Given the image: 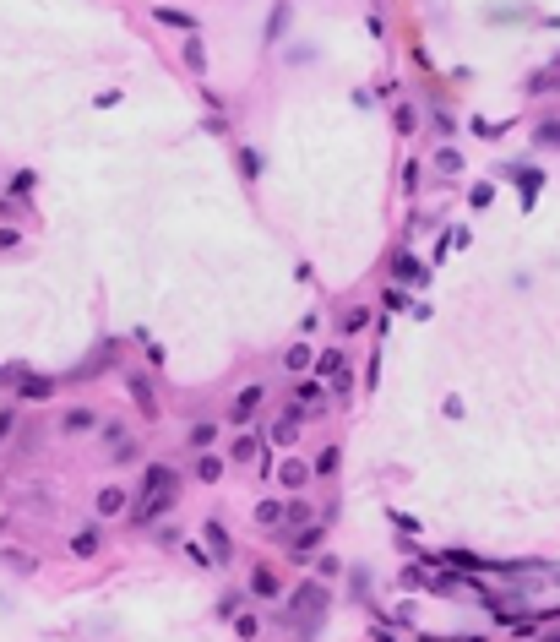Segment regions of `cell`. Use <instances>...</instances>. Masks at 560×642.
Masks as SVG:
<instances>
[{
    "label": "cell",
    "mask_w": 560,
    "mask_h": 642,
    "mask_svg": "<svg viewBox=\"0 0 560 642\" xmlns=\"http://www.w3.org/2000/svg\"><path fill=\"white\" fill-rule=\"evenodd\" d=\"M311 463H283V468H278V484H283V490H305V484H311Z\"/></svg>",
    "instance_id": "ba28073f"
},
{
    "label": "cell",
    "mask_w": 560,
    "mask_h": 642,
    "mask_svg": "<svg viewBox=\"0 0 560 642\" xmlns=\"http://www.w3.org/2000/svg\"><path fill=\"white\" fill-rule=\"evenodd\" d=\"M125 387H131V397H136V409H142V414H152V409H158V397H152V375L131 371V375H125Z\"/></svg>",
    "instance_id": "277c9868"
},
{
    "label": "cell",
    "mask_w": 560,
    "mask_h": 642,
    "mask_svg": "<svg viewBox=\"0 0 560 642\" xmlns=\"http://www.w3.org/2000/svg\"><path fill=\"white\" fill-rule=\"evenodd\" d=\"M512 180H522V191H528V202H533V191H539V169H506Z\"/></svg>",
    "instance_id": "603a6c76"
},
{
    "label": "cell",
    "mask_w": 560,
    "mask_h": 642,
    "mask_svg": "<svg viewBox=\"0 0 560 642\" xmlns=\"http://www.w3.org/2000/svg\"><path fill=\"white\" fill-rule=\"evenodd\" d=\"M283 365H289V371H305V365H311V349H305V343L289 349V354H283Z\"/></svg>",
    "instance_id": "484cf974"
},
{
    "label": "cell",
    "mask_w": 560,
    "mask_h": 642,
    "mask_svg": "<svg viewBox=\"0 0 560 642\" xmlns=\"http://www.w3.org/2000/svg\"><path fill=\"white\" fill-rule=\"evenodd\" d=\"M261 397H267V387H240V397H234V409H228V414H234L240 425H245V419L256 414V409H261Z\"/></svg>",
    "instance_id": "8992f818"
},
{
    "label": "cell",
    "mask_w": 560,
    "mask_h": 642,
    "mask_svg": "<svg viewBox=\"0 0 560 642\" xmlns=\"http://www.w3.org/2000/svg\"><path fill=\"white\" fill-rule=\"evenodd\" d=\"M365 321H370V311H365V305H359V311H349V316H343V332H359V327H365Z\"/></svg>",
    "instance_id": "1f68e13d"
},
{
    "label": "cell",
    "mask_w": 560,
    "mask_h": 642,
    "mask_svg": "<svg viewBox=\"0 0 560 642\" xmlns=\"http://www.w3.org/2000/svg\"><path fill=\"white\" fill-rule=\"evenodd\" d=\"M539 142H544V147H560V120H544V125H539Z\"/></svg>",
    "instance_id": "f1b7e54d"
},
{
    "label": "cell",
    "mask_w": 560,
    "mask_h": 642,
    "mask_svg": "<svg viewBox=\"0 0 560 642\" xmlns=\"http://www.w3.org/2000/svg\"><path fill=\"white\" fill-rule=\"evenodd\" d=\"M337 463H343V452H337V447H327V452L315 457V474L327 479V474H337Z\"/></svg>",
    "instance_id": "ffe728a7"
},
{
    "label": "cell",
    "mask_w": 560,
    "mask_h": 642,
    "mask_svg": "<svg viewBox=\"0 0 560 642\" xmlns=\"http://www.w3.org/2000/svg\"><path fill=\"white\" fill-rule=\"evenodd\" d=\"M283 27H289V0H283V6H278V11H272V27H267V39H278V33H283Z\"/></svg>",
    "instance_id": "83f0119b"
},
{
    "label": "cell",
    "mask_w": 560,
    "mask_h": 642,
    "mask_svg": "<svg viewBox=\"0 0 560 642\" xmlns=\"http://www.w3.org/2000/svg\"><path fill=\"white\" fill-rule=\"evenodd\" d=\"M196 479H202V484H218V479H223V457L202 452V457H196Z\"/></svg>",
    "instance_id": "8fae6325"
},
{
    "label": "cell",
    "mask_w": 560,
    "mask_h": 642,
    "mask_svg": "<svg viewBox=\"0 0 560 642\" xmlns=\"http://www.w3.org/2000/svg\"><path fill=\"white\" fill-rule=\"evenodd\" d=\"M299 419H305V409H299V403H294L289 414L278 419V425H272V441H278V447H289L294 435H299Z\"/></svg>",
    "instance_id": "9c48e42d"
},
{
    "label": "cell",
    "mask_w": 560,
    "mask_h": 642,
    "mask_svg": "<svg viewBox=\"0 0 560 642\" xmlns=\"http://www.w3.org/2000/svg\"><path fill=\"white\" fill-rule=\"evenodd\" d=\"M202 539H207V550H212V566H228V556H234V544H228V534H223V522H202Z\"/></svg>",
    "instance_id": "3957f363"
},
{
    "label": "cell",
    "mask_w": 560,
    "mask_h": 642,
    "mask_svg": "<svg viewBox=\"0 0 560 642\" xmlns=\"http://www.w3.org/2000/svg\"><path fill=\"white\" fill-rule=\"evenodd\" d=\"M392 272H397V278H424V267H419L414 256H397V262H392Z\"/></svg>",
    "instance_id": "d4e9b609"
},
{
    "label": "cell",
    "mask_w": 560,
    "mask_h": 642,
    "mask_svg": "<svg viewBox=\"0 0 560 642\" xmlns=\"http://www.w3.org/2000/svg\"><path fill=\"white\" fill-rule=\"evenodd\" d=\"M250 593H256V599H272V593H278V572H272V566H256V572H250Z\"/></svg>",
    "instance_id": "30bf717a"
},
{
    "label": "cell",
    "mask_w": 560,
    "mask_h": 642,
    "mask_svg": "<svg viewBox=\"0 0 560 642\" xmlns=\"http://www.w3.org/2000/svg\"><path fill=\"white\" fill-rule=\"evenodd\" d=\"M315 397H321V381H299V403L305 409H315Z\"/></svg>",
    "instance_id": "4dcf8cb0"
},
{
    "label": "cell",
    "mask_w": 560,
    "mask_h": 642,
    "mask_svg": "<svg viewBox=\"0 0 560 642\" xmlns=\"http://www.w3.org/2000/svg\"><path fill=\"white\" fill-rule=\"evenodd\" d=\"M436 169H441V174H462V158H457L452 147H441V153H436Z\"/></svg>",
    "instance_id": "7402d4cb"
},
{
    "label": "cell",
    "mask_w": 560,
    "mask_h": 642,
    "mask_svg": "<svg viewBox=\"0 0 560 642\" xmlns=\"http://www.w3.org/2000/svg\"><path fill=\"white\" fill-rule=\"evenodd\" d=\"M152 17L164 22V27H190V17H185V11H174V6H158Z\"/></svg>",
    "instance_id": "44dd1931"
},
{
    "label": "cell",
    "mask_w": 560,
    "mask_h": 642,
    "mask_svg": "<svg viewBox=\"0 0 560 642\" xmlns=\"http://www.w3.org/2000/svg\"><path fill=\"white\" fill-rule=\"evenodd\" d=\"M174 496H180V484H174V468L152 463V468L142 474V496H136V506H131V522H136V528L158 522L169 506H174Z\"/></svg>",
    "instance_id": "6da1fadb"
},
{
    "label": "cell",
    "mask_w": 560,
    "mask_h": 642,
    "mask_svg": "<svg viewBox=\"0 0 560 642\" xmlns=\"http://www.w3.org/2000/svg\"><path fill=\"white\" fill-rule=\"evenodd\" d=\"M71 550H77V556H93V550H98V528H82V534L71 539Z\"/></svg>",
    "instance_id": "d6986e66"
},
{
    "label": "cell",
    "mask_w": 560,
    "mask_h": 642,
    "mask_svg": "<svg viewBox=\"0 0 560 642\" xmlns=\"http://www.w3.org/2000/svg\"><path fill=\"white\" fill-rule=\"evenodd\" d=\"M414 125H419V115H414V109H408V104H403V109H397V131H403V136H408V131H414Z\"/></svg>",
    "instance_id": "d6a6232c"
},
{
    "label": "cell",
    "mask_w": 560,
    "mask_h": 642,
    "mask_svg": "<svg viewBox=\"0 0 560 642\" xmlns=\"http://www.w3.org/2000/svg\"><path fill=\"white\" fill-rule=\"evenodd\" d=\"M256 626H261L256 615H234V631H240V637H256Z\"/></svg>",
    "instance_id": "836d02e7"
},
{
    "label": "cell",
    "mask_w": 560,
    "mask_h": 642,
    "mask_svg": "<svg viewBox=\"0 0 560 642\" xmlns=\"http://www.w3.org/2000/svg\"><path fill=\"white\" fill-rule=\"evenodd\" d=\"M283 518H289V506H278V501H261V506H256V522H261V528H278Z\"/></svg>",
    "instance_id": "9a60e30c"
},
{
    "label": "cell",
    "mask_w": 560,
    "mask_h": 642,
    "mask_svg": "<svg viewBox=\"0 0 560 642\" xmlns=\"http://www.w3.org/2000/svg\"><path fill=\"white\" fill-rule=\"evenodd\" d=\"M321 615H327V588H321V577L315 582H299L289 593V621L305 626V631H315L321 626Z\"/></svg>",
    "instance_id": "7a4b0ae2"
},
{
    "label": "cell",
    "mask_w": 560,
    "mask_h": 642,
    "mask_svg": "<svg viewBox=\"0 0 560 642\" xmlns=\"http://www.w3.org/2000/svg\"><path fill=\"white\" fill-rule=\"evenodd\" d=\"M321 528H327V522H311V528H305V534L294 539V560H299V556H311L315 544H321Z\"/></svg>",
    "instance_id": "2e32d148"
},
{
    "label": "cell",
    "mask_w": 560,
    "mask_h": 642,
    "mask_svg": "<svg viewBox=\"0 0 560 642\" xmlns=\"http://www.w3.org/2000/svg\"><path fill=\"white\" fill-rule=\"evenodd\" d=\"M190 447H196V452H207L212 441H218V425H212V419H196V425H190V435H185Z\"/></svg>",
    "instance_id": "4fadbf2b"
},
{
    "label": "cell",
    "mask_w": 560,
    "mask_h": 642,
    "mask_svg": "<svg viewBox=\"0 0 560 642\" xmlns=\"http://www.w3.org/2000/svg\"><path fill=\"white\" fill-rule=\"evenodd\" d=\"M104 435H109V452H115V457H136V441H131V435H125L120 425H109Z\"/></svg>",
    "instance_id": "5bb4252c"
},
{
    "label": "cell",
    "mask_w": 560,
    "mask_h": 642,
    "mask_svg": "<svg viewBox=\"0 0 560 642\" xmlns=\"http://www.w3.org/2000/svg\"><path fill=\"white\" fill-rule=\"evenodd\" d=\"M33 180H39L33 169H17V174H11V196H27V191H33Z\"/></svg>",
    "instance_id": "cb8c5ba5"
},
{
    "label": "cell",
    "mask_w": 560,
    "mask_h": 642,
    "mask_svg": "<svg viewBox=\"0 0 560 642\" xmlns=\"http://www.w3.org/2000/svg\"><path fill=\"white\" fill-rule=\"evenodd\" d=\"M256 457H261V441H256V435H240V441H234V463H256Z\"/></svg>",
    "instance_id": "e0dca14e"
},
{
    "label": "cell",
    "mask_w": 560,
    "mask_h": 642,
    "mask_svg": "<svg viewBox=\"0 0 560 642\" xmlns=\"http://www.w3.org/2000/svg\"><path fill=\"white\" fill-rule=\"evenodd\" d=\"M93 425H98V414H93V409H65V414H60V430H65V435H87Z\"/></svg>",
    "instance_id": "52a82bcc"
},
{
    "label": "cell",
    "mask_w": 560,
    "mask_h": 642,
    "mask_svg": "<svg viewBox=\"0 0 560 642\" xmlns=\"http://www.w3.org/2000/svg\"><path fill=\"white\" fill-rule=\"evenodd\" d=\"M115 512H125V490L120 484H104L98 490V518H115Z\"/></svg>",
    "instance_id": "7c38bea8"
},
{
    "label": "cell",
    "mask_w": 560,
    "mask_h": 642,
    "mask_svg": "<svg viewBox=\"0 0 560 642\" xmlns=\"http://www.w3.org/2000/svg\"><path fill=\"white\" fill-rule=\"evenodd\" d=\"M240 169H245V180H256V174H261V153L245 147V153H240Z\"/></svg>",
    "instance_id": "4316f807"
},
{
    "label": "cell",
    "mask_w": 560,
    "mask_h": 642,
    "mask_svg": "<svg viewBox=\"0 0 560 642\" xmlns=\"http://www.w3.org/2000/svg\"><path fill=\"white\" fill-rule=\"evenodd\" d=\"M17 397H27V403L55 397V375H22V381H17Z\"/></svg>",
    "instance_id": "5b68a950"
},
{
    "label": "cell",
    "mask_w": 560,
    "mask_h": 642,
    "mask_svg": "<svg viewBox=\"0 0 560 642\" xmlns=\"http://www.w3.org/2000/svg\"><path fill=\"white\" fill-rule=\"evenodd\" d=\"M180 55H185V65H190V71H202V65H207V49H202V39H196V33L185 39V49H180Z\"/></svg>",
    "instance_id": "ac0fdd59"
},
{
    "label": "cell",
    "mask_w": 560,
    "mask_h": 642,
    "mask_svg": "<svg viewBox=\"0 0 560 642\" xmlns=\"http://www.w3.org/2000/svg\"><path fill=\"white\" fill-rule=\"evenodd\" d=\"M337 572H343V566H337V560H332V556H321V560H315V577H321V582H332V577H337Z\"/></svg>",
    "instance_id": "f546056e"
}]
</instances>
